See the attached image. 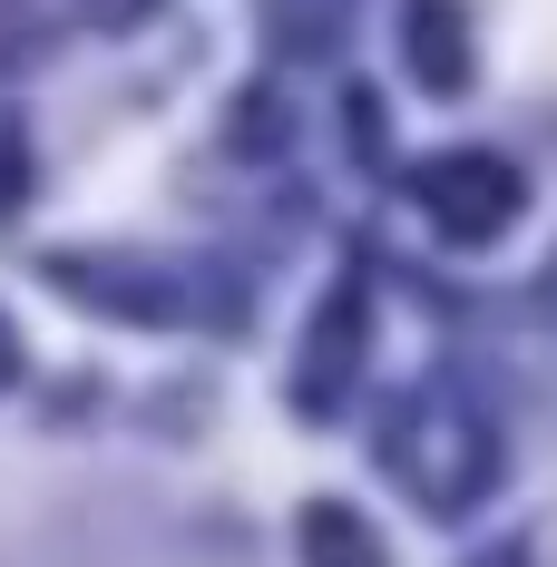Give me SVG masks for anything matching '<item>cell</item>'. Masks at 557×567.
I'll return each instance as SVG.
<instances>
[{"mask_svg":"<svg viewBox=\"0 0 557 567\" xmlns=\"http://www.w3.org/2000/svg\"><path fill=\"white\" fill-rule=\"evenodd\" d=\"M421 196H431V216L450 235H499L508 206H518V167H499V157H441V167H421Z\"/></svg>","mask_w":557,"mask_h":567,"instance_id":"1","label":"cell"},{"mask_svg":"<svg viewBox=\"0 0 557 567\" xmlns=\"http://www.w3.org/2000/svg\"><path fill=\"white\" fill-rule=\"evenodd\" d=\"M411 69L421 89H470V20L450 0H411Z\"/></svg>","mask_w":557,"mask_h":567,"instance_id":"2","label":"cell"},{"mask_svg":"<svg viewBox=\"0 0 557 567\" xmlns=\"http://www.w3.org/2000/svg\"><path fill=\"white\" fill-rule=\"evenodd\" d=\"M293 538H303V567H382V538H372L352 509H333V499H323V509H303Z\"/></svg>","mask_w":557,"mask_h":567,"instance_id":"3","label":"cell"},{"mask_svg":"<svg viewBox=\"0 0 557 567\" xmlns=\"http://www.w3.org/2000/svg\"><path fill=\"white\" fill-rule=\"evenodd\" d=\"M352 20V0H265V30H275L283 59H323Z\"/></svg>","mask_w":557,"mask_h":567,"instance_id":"4","label":"cell"},{"mask_svg":"<svg viewBox=\"0 0 557 567\" xmlns=\"http://www.w3.org/2000/svg\"><path fill=\"white\" fill-rule=\"evenodd\" d=\"M352 323H362V303L342 293L333 313H323V342H313V372H303V401H313V411H333L342 372H352V362H342V352H352Z\"/></svg>","mask_w":557,"mask_h":567,"instance_id":"5","label":"cell"},{"mask_svg":"<svg viewBox=\"0 0 557 567\" xmlns=\"http://www.w3.org/2000/svg\"><path fill=\"white\" fill-rule=\"evenodd\" d=\"M30 30H40V0H0V59H20Z\"/></svg>","mask_w":557,"mask_h":567,"instance_id":"6","label":"cell"},{"mask_svg":"<svg viewBox=\"0 0 557 567\" xmlns=\"http://www.w3.org/2000/svg\"><path fill=\"white\" fill-rule=\"evenodd\" d=\"M79 10H89V20H99V30H127V20H137V10H147V0H79Z\"/></svg>","mask_w":557,"mask_h":567,"instance_id":"7","label":"cell"},{"mask_svg":"<svg viewBox=\"0 0 557 567\" xmlns=\"http://www.w3.org/2000/svg\"><path fill=\"white\" fill-rule=\"evenodd\" d=\"M10 372H20V342H10V323H0V382H10Z\"/></svg>","mask_w":557,"mask_h":567,"instance_id":"8","label":"cell"}]
</instances>
